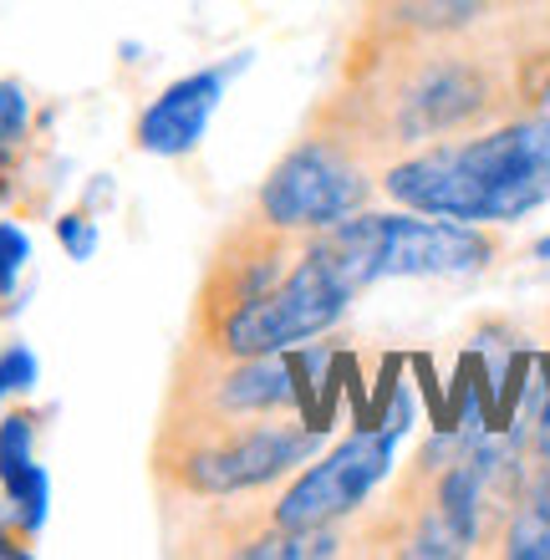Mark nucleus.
I'll return each mask as SVG.
<instances>
[{
    "label": "nucleus",
    "mask_w": 550,
    "mask_h": 560,
    "mask_svg": "<svg viewBox=\"0 0 550 560\" xmlns=\"http://www.w3.org/2000/svg\"><path fill=\"white\" fill-rule=\"evenodd\" d=\"M383 189L418 214L464 224H510L550 205V107L484 138L429 148L383 174Z\"/></svg>",
    "instance_id": "1"
},
{
    "label": "nucleus",
    "mask_w": 550,
    "mask_h": 560,
    "mask_svg": "<svg viewBox=\"0 0 550 560\" xmlns=\"http://www.w3.org/2000/svg\"><path fill=\"white\" fill-rule=\"evenodd\" d=\"M36 443V418L11 413L0 418V494H5V520L21 535H36L51 510V479L31 454Z\"/></svg>",
    "instance_id": "8"
},
{
    "label": "nucleus",
    "mask_w": 550,
    "mask_h": 560,
    "mask_svg": "<svg viewBox=\"0 0 550 560\" xmlns=\"http://www.w3.org/2000/svg\"><path fill=\"white\" fill-rule=\"evenodd\" d=\"M36 377H42V362H36L31 347H21V341L0 347V402L11 398V393H31Z\"/></svg>",
    "instance_id": "14"
},
{
    "label": "nucleus",
    "mask_w": 550,
    "mask_h": 560,
    "mask_svg": "<svg viewBox=\"0 0 550 560\" xmlns=\"http://www.w3.org/2000/svg\"><path fill=\"white\" fill-rule=\"evenodd\" d=\"M0 556H26V546H21V530H15V535L0 530Z\"/></svg>",
    "instance_id": "18"
},
{
    "label": "nucleus",
    "mask_w": 550,
    "mask_h": 560,
    "mask_svg": "<svg viewBox=\"0 0 550 560\" xmlns=\"http://www.w3.org/2000/svg\"><path fill=\"white\" fill-rule=\"evenodd\" d=\"M398 439H402V428L383 423V428H362V433H352L347 443H337L321 464H312V469L281 494L276 525H281V530H316V525H331V520L352 515L372 489L387 479Z\"/></svg>",
    "instance_id": "5"
},
{
    "label": "nucleus",
    "mask_w": 550,
    "mask_h": 560,
    "mask_svg": "<svg viewBox=\"0 0 550 560\" xmlns=\"http://www.w3.org/2000/svg\"><path fill=\"white\" fill-rule=\"evenodd\" d=\"M31 133V97L21 82H0V153L21 148Z\"/></svg>",
    "instance_id": "13"
},
{
    "label": "nucleus",
    "mask_w": 550,
    "mask_h": 560,
    "mask_svg": "<svg viewBox=\"0 0 550 560\" xmlns=\"http://www.w3.org/2000/svg\"><path fill=\"white\" fill-rule=\"evenodd\" d=\"M57 240H61V250L72 255V260H92L97 255V220H87V214H61L57 220Z\"/></svg>",
    "instance_id": "16"
},
{
    "label": "nucleus",
    "mask_w": 550,
    "mask_h": 560,
    "mask_svg": "<svg viewBox=\"0 0 550 560\" xmlns=\"http://www.w3.org/2000/svg\"><path fill=\"white\" fill-rule=\"evenodd\" d=\"M301 398L296 368L285 362V352H266V357H239L235 372H224L214 387V402L224 413H276L291 408Z\"/></svg>",
    "instance_id": "10"
},
{
    "label": "nucleus",
    "mask_w": 550,
    "mask_h": 560,
    "mask_svg": "<svg viewBox=\"0 0 550 560\" xmlns=\"http://www.w3.org/2000/svg\"><path fill=\"white\" fill-rule=\"evenodd\" d=\"M26 260H31V235L21 230V224L0 220V301L15 291V280H21Z\"/></svg>",
    "instance_id": "15"
},
{
    "label": "nucleus",
    "mask_w": 550,
    "mask_h": 560,
    "mask_svg": "<svg viewBox=\"0 0 550 560\" xmlns=\"http://www.w3.org/2000/svg\"><path fill=\"white\" fill-rule=\"evenodd\" d=\"M362 199H367V178L342 148L301 143L270 168L255 205L270 230H331L352 220Z\"/></svg>",
    "instance_id": "4"
},
{
    "label": "nucleus",
    "mask_w": 550,
    "mask_h": 560,
    "mask_svg": "<svg viewBox=\"0 0 550 560\" xmlns=\"http://www.w3.org/2000/svg\"><path fill=\"white\" fill-rule=\"evenodd\" d=\"M536 260H550V235H546V240H536Z\"/></svg>",
    "instance_id": "19"
},
{
    "label": "nucleus",
    "mask_w": 550,
    "mask_h": 560,
    "mask_svg": "<svg viewBox=\"0 0 550 560\" xmlns=\"http://www.w3.org/2000/svg\"><path fill=\"white\" fill-rule=\"evenodd\" d=\"M316 433L321 428H291V423H266V428H245L235 439L204 443L184 458V485L194 494H245V489H260L270 479H281L285 469H296L316 454Z\"/></svg>",
    "instance_id": "6"
},
{
    "label": "nucleus",
    "mask_w": 550,
    "mask_h": 560,
    "mask_svg": "<svg viewBox=\"0 0 550 560\" xmlns=\"http://www.w3.org/2000/svg\"><path fill=\"white\" fill-rule=\"evenodd\" d=\"M331 240L352 255L362 285L393 276H464L494 255L479 224L438 220V214L418 220V209L413 214H352L331 224Z\"/></svg>",
    "instance_id": "3"
},
{
    "label": "nucleus",
    "mask_w": 550,
    "mask_h": 560,
    "mask_svg": "<svg viewBox=\"0 0 550 560\" xmlns=\"http://www.w3.org/2000/svg\"><path fill=\"white\" fill-rule=\"evenodd\" d=\"M546 103H550V88H546Z\"/></svg>",
    "instance_id": "20"
},
{
    "label": "nucleus",
    "mask_w": 550,
    "mask_h": 560,
    "mask_svg": "<svg viewBox=\"0 0 550 560\" xmlns=\"http://www.w3.org/2000/svg\"><path fill=\"white\" fill-rule=\"evenodd\" d=\"M367 291L358 266L347 260V250L321 230L312 250L301 255V266L285 280H276L270 291L239 301L220 322V352L224 357H266V352H296L301 341L321 337L347 316V306Z\"/></svg>",
    "instance_id": "2"
},
{
    "label": "nucleus",
    "mask_w": 550,
    "mask_h": 560,
    "mask_svg": "<svg viewBox=\"0 0 550 560\" xmlns=\"http://www.w3.org/2000/svg\"><path fill=\"white\" fill-rule=\"evenodd\" d=\"M239 67H245V61H224V67H204V72L179 77L174 88H164L143 107V118H138V128H133L138 148L153 153V159H184V153H194L209 128V118H214V107H220V97H224V82H230V72H239Z\"/></svg>",
    "instance_id": "7"
},
{
    "label": "nucleus",
    "mask_w": 550,
    "mask_h": 560,
    "mask_svg": "<svg viewBox=\"0 0 550 560\" xmlns=\"http://www.w3.org/2000/svg\"><path fill=\"white\" fill-rule=\"evenodd\" d=\"M505 556L510 560H550V469L530 485L525 504L515 510V520H510Z\"/></svg>",
    "instance_id": "11"
},
{
    "label": "nucleus",
    "mask_w": 550,
    "mask_h": 560,
    "mask_svg": "<svg viewBox=\"0 0 550 560\" xmlns=\"http://www.w3.org/2000/svg\"><path fill=\"white\" fill-rule=\"evenodd\" d=\"M484 0H423L418 5V21L423 26H464L469 15H479Z\"/></svg>",
    "instance_id": "17"
},
{
    "label": "nucleus",
    "mask_w": 550,
    "mask_h": 560,
    "mask_svg": "<svg viewBox=\"0 0 550 560\" xmlns=\"http://www.w3.org/2000/svg\"><path fill=\"white\" fill-rule=\"evenodd\" d=\"M479 107H484V77L469 72V67H438V72H429L408 92V103H402V133H413V138L444 133V128L464 122Z\"/></svg>",
    "instance_id": "9"
},
{
    "label": "nucleus",
    "mask_w": 550,
    "mask_h": 560,
    "mask_svg": "<svg viewBox=\"0 0 550 560\" xmlns=\"http://www.w3.org/2000/svg\"><path fill=\"white\" fill-rule=\"evenodd\" d=\"M245 560H316V556H337V535L327 525H316V530H276L266 540H250V546H239Z\"/></svg>",
    "instance_id": "12"
}]
</instances>
